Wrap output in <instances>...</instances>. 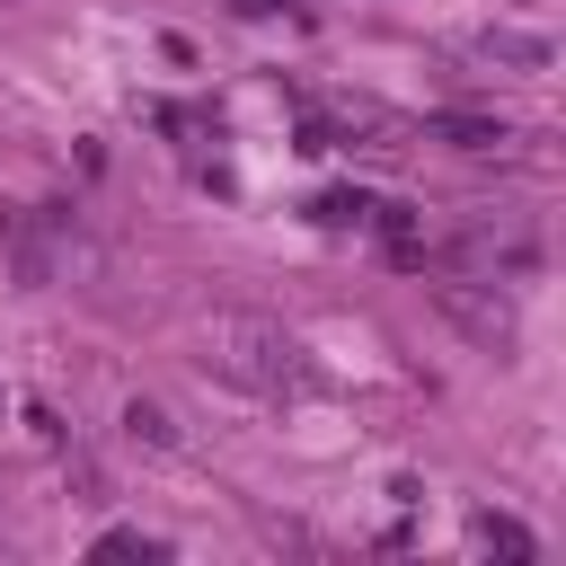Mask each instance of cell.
<instances>
[{
  "label": "cell",
  "instance_id": "obj_1",
  "mask_svg": "<svg viewBox=\"0 0 566 566\" xmlns=\"http://www.w3.org/2000/svg\"><path fill=\"white\" fill-rule=\"evenodd\" d=\"M203 354H212V371L221 380H239V389H310L318 371H310V354H301V336H283L274 318H212L203 327Z\"/></svg>",
  "mask_w": 566,
  "mask_h": 566
},
{
  "label": "cell",
  "instance_id": "obj_2",
  "mask_svg": "<svg viewBox=\"0 0 566 566\" xmlns=\"http://www.w3.org/2000/svg\"><path fill=\"white\" fill-rule=\"evenodd\" d=\"M442 310L478 336V345H513V310L495 301V292H469V283H442Z\"/></svg>",
  "mask_w": 566,
  "mask_h": 566
},
{
  "label": "cell",
  "instance_id": "obj_3",
  "mask_svg": "<svg viewBox=\"0 0 566 566\" xmlns=\"http://www.w3.org/2000/svg\"><path fill=\"white\" fill-rule=\"evenodd\" d=\"M469 531H478V548H495V557H531V548H539V539H531L513 513H478Z\"/></svg>",
  "mask_w": 566,
  "mask_h": 566
},
{
  "label": "cell",
  "instance_id": "obj_4",
  "mask_svg": "<svg viewBox=\"0 0 566 566\" xmlns=\"http://www.w3.org/2000/svg\"><path fill=\"white\" fill-rule=\"evenodd\" d=\"M442 142H460V150H495V142H513V133L486 124V115H442Z\"/></svg>",
  "mask_w": 566,
  "mask_h": 566
},
{
  "label": "cell",
  "instance_id": "obj_5",
  "mask_svg": "<svg viewBox=\"0 0 566 566\" xmlns=\"http://www.w3.org/2000/svg\"><path fill=\"white\" fill-rule=\"evenodd\" d=\"M124 424H133V442H150V451H168V442H177V424H168L150 398H133V407H124Z\"/></svg>",
  "mask_w": 566,
  "mask_h": 566
},
{
  "label": "cell",
  "instance_id": "obj_6",
  "mask_svg": "<svg viewBox=\"0 0 566 566\" xmlns=\"http://www.w3.org/2000/svg\"><path fill=\"white\" fill-rule=\"evenodd\" d=\"M486 53H504V62H531V71L548 62V44H539V35H513V27H495V35H486Z\"/></svg>",
  "mask_w": 566,
  "mask_h": 566
}]
</instances>
